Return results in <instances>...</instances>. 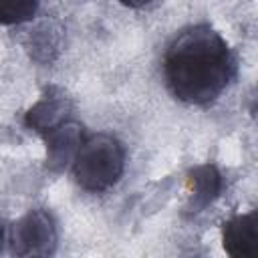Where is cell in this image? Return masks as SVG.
<instances>
[{
    "mask_svg": "<svg viewBox=\"0 0 258 258\" xmlns=\"http://www.w3.org/2000/svg\"><path fill=\"white\" fill-rule=\"evenodd\" d=\"M163 75L175 99L208 105L228 87L234 75V56L220 32L198 24L183 30L167 46Z\"/></svg>",
    "mask_w": 258,
    "mask_h": 258,
    "instance_id": "6da1fadb",
    "label": "cell"
},
{
    "mask_svg": "<svg viewBox=\"0 0 258 258\" xmlns=\"http://www.w3.org/2000/svg\"><path fill=\"white\" fill-rule=\"evenodd\" d=\"M125 169V149L109 133H97L83 139L75 159L73 173L77 183L87 191H105L119 181Z\"/></svg>",
    "mask_w": 258,
    "mask_h": 258,
    "instance_id": "7a4b0ae2",
    "label": "cell"
},
{
    "mask_svg": "<svg viewBox=\"0 0 258 258\" xmlns=\"http://www.w3.org/2000/svg\"><path fill=\"white\" fill-rule=\"evenodd\" d=\"M56 248V228L44 210H30L10 228V252L20 258L48 256Z\"/></svg>",
    "mask_w": 258,
    "mask_h": 258,
    "instance_id": "3957f363",
    "label": "cell"
},
{
    "mask_svg": "<svg viewBox=\"0 0 258 258\" xmlns=\"http://www.w3.org/2000/svg\"><path fill=\"white\" fill-rule=\"evenodd\" d=\"M42 137L46 141V167L56 173L73 163L83 143V129L77 121L67 119Z\"/></svg>",
    "mask_w": 258,
    "mask_h": 258,
    "instance_id": "277c9868",
    "label": "cell"
},
{
    "mask_svg": "<svg viewBox=\"0 0 258 258\" xmlns=\"http://www.w3.org/2000/svg\"><path fill=\"white\" fill-rule=\"evenodd\" d=\"M224 250L234 258L258 256V212L234 216L222 230Z\"/></svg>",
    "mask_w": 258,
    "mask_h": 258,
    "instance_id": "5b68a950",
    "label": "cell"
},
{
    "mask_svg": "<svg viewBox=\"0 0 258 258\" xmlns=\"http://www.w3.org/2000/svg\"><path fill=\"white\" fill-rule=\"evenodd\" d=\"M71 111V103L69 99L58 93V91H48L44 97H40V101L36 105H32L24 117V123L34 129L36 133L44 135L50 129H54L56 125H60L62 121H67Z\"/></svg>",
    "mask_w": 258,
    "mask_h": 258,
    "instance_id": "8992f818",
    "label": "cell"
},
{
    "mask_svg": "<svg viewBox=\"0 0 258 258\" xmlns=\"http://www.w3.org/2000/svg\"><path fill=\"white\" fill-rule=\"evenodd\" d=\"M189 185H191V198L187 202V214H200L204 212L222 191V175L214 163L198 165L189 171Z\"/></svg>",
    "mask_w": 258,
    "mask_h": 258,
    "instance_id": "52a82bcc",
    "label": "cell"
},
{
    "mask_svg": "<svg viewBox=\"0 0 258 258\" xmlns=\"http://www.w3.org/2000/svg\"><path fill=\"white\" fill-rule=\"evenodd\" d=\"M40 0H0V24H20L30 20Z\"/></svg>",
    "mask_w": 258,
    "mask_h": 258,
    "instance_id": "ba28073f",
    "label": "cell"
},
{
    "mask_svg": "<svg viewBox=\"0 0 258 258\" xmlns=\"http://www.w3.org/2000/svg\"><path fill=\"white\" fill-rule=\"evenodd\" d=\"M121 4H125V6H131V8H139V6H145V4H149L151 0H119Z\"/></svg>",
    "mask_w": 258,
    "mask_h": 258,
    "instance_id": "9c48e42d",
    "label": "cell"
},
{
    "mask_svg": "<svg viewBox=\"0 0 258 258\" xmlns=\"http://www.w3.org/2000/svg\"><path fill=\"white\" fill-rule=\"evenodd\" d=\"M2 240H4V236H2V228H0V250H2Z\"/></svg>",
    "mask_w": 258,
    "mask_h": 258,
    "instance_id": "30bf717a",
    "label": "cell"
}]
</instances>
